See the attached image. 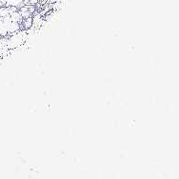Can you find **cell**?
Masks as SVG:
<instances>
[{"mask_svg": "<svg viewBox=\"0 0 179 179\" xmlns=\"http://www.w3.org/2000/svg\"><path fill=\"white\" fill-rule=\"evenodd\" d=\"M10 16H11V20L12 22H16V23H19V24H21V22L23 20L22 16H21V14L19 13V11H16V12H14L13 13L10 14Z\"/></svg>", "mask_w": 179, "mask_h": 179, "instance_id": "3", "label": "cell"}, {"mask_svg": "<svg viewBox=\"0 0 179 179\" xmlns=\"http://www.w3.org/2000/svg\"><path fill=\"white\" fill-rule=\"evenodd\" d=\"M9 14V12H8V8L6 6L0 7V17H4L6 15Z\"/></svg>", "mask_w": 179, "mask_h": 179, "instance_id": "5", "label": "cell"}, {"mask_svg": "<svg viewBox=\"0 0 179 179\" xmlns=\"http://www.w3.org/2000/svg\"><path fill=\"white\" fill-rule=\"evenodd\" d=\"M11 16L10 14L6 15L4 17H0V37H6L9 36L8 34V30H9V26L11 24Z\"/></svg>", "mask_w": 179, "mask_h": 179, "instance_id": "1", "label": "cell"}, {"mask_svg": "<svg viewBox=\"0 0 179 179\" xmlns=\"http://www.w3.org/2000/svg\"><path fill=\"white\" fill-rule=\"evenodd\" d=\"M21 27L24 28V30H27V29H30V27L33 26V17L30 16L28 18H24L21 22Z\"/></svg>", "mask_w": 179, "mask_h": 179, "instance_id": "4", "label": "cell"}, {"mask_svg": "<svg viewBox=\"0 0 179 179\" xmlns=\"http://www.w3.org/2000/svg\"><path fill=\"white\" fill-rule=\"evenodd\" d=\"M20 28H21V25L19 23L11 22V24L9 26V30H8V34H9V35H11L14 33H17L18 30H20Z\"/></svg>", "mask_w": 179, "mask_h": 179, "instance_id": "2", "label": "cell"}]
</instances>
